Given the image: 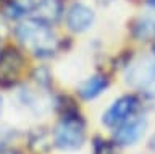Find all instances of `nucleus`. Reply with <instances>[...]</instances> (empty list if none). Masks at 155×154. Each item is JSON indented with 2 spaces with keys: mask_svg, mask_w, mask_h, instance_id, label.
<instances>
[{
  "mask_svg": "<svg viewBox=\"0 0 155 154\" xmlns=\"http://www.w3.org/2000/svg\"><path fill=\"white\" fill-rule=\"evenodd\" d=\"M16 36L21 44L31 49L36 55L48 57L55 49V39H53L52 29L47 23L41 20H31L16 28Z\"/></svg>",
  "mask_w": 155,
  "mask_h": 154,
  "instance_id": "obj_1",
  "label": "nucleus"
},
{
  "mask_svg": "<svg viewBox=\"0 0 155 154\" xmlns=\"http://www.w3.org/2000/svg\"><path fill=\"white\" fill-rule=\"evenodd\" d=\"M55 144L60 149L73 151L84 143V122L76 114H65L55 128Z\"/></svg>",
  "mask_w": 155,
  "mask_h": 154,
  "instance_id": "obj_2",
  "label": "nucleus"
},
{
  "mask_svg": "<svg viewBox=\"0 0 155 154\" xmlns=\"http://www.w3.org/2000/svg\"><path fill=\"white\" fill-rule=\"evenodd\" d=\"M24 67V57L21 52L7 47L0 52V84L10 86L19 78Z\"/></svg>",
  "mask_w": 155,
  "mask_h": 154,
  "instance_id": "obj_3",
  "label": "nucleus"
},
{
  "mask_svg": "<svg viewBox=\"0 0 155 154\" xmlns=\"http://www.w3.org/2000/svg\"><path fill=\"white\" fill-rule=\"evenodd\" d=\"M129 81L149 98L155 96V63L152 60H140L129 71Z\"/></svg>",
  "mask_w": 155,
  "mask_h": 154,
  "instance_id": "obj_4",
  "label": "nucleus"
},
{
  "mask_svg": "<svg viewBox=\"0 0 155 154\" xmlns=\"http://www.w3.org/2000/svg\"><path fill=\"white\" fill-rule=\"evenodd\" d=\"M136 109H137V99L134 96H123L110 105L102 120L107 127H118L126 120H129Z\"/></svg>",
  "mask_w": 155,
  "mask_h": 154,
  "instance_id": "obj_5",
  "label": "nucleus"
},
{
  "mask_svg": "<svg viewBox=\"0 0 155 154\" xmlns=\"http://www.w3.org/2000/svg\"><path fill=\"white\" fill-rule=\"evenodd\" d=\"M94 12L92 8H89L84 3H74L66 15V25L71 31L74 33H82L86 29H89L94 23Z\"/></svg>",
  "mask_w": 155,
  "mask_h": 154,
  "instance_id": "obj_6",
  "label": "nucleus"
},
{
  "mask_svg": "<svg viewBox=\"0 0 155 154\" xmlns=\"http://www.w3.org/2000/svg\"><path fill=\"white\" fill-rule=\"evenodd\" d=\"M145 120L142 118H134V120H126L121 125H118L115 132V141L121 146H128L139 141V138L145 132Z\"/></svg>",
  "mask_w": 155,
  "mask_h": 154,
  "instance_id": "obj_7",
  "label": "nucleus"
},
{
  "mask_svg": "<svg viewBox=\"0 0 155 154\" xmlns=\"http://www.w3.org/2000/svg\"><path fill=\"white\" fill-rule=\"evenodd\" d=\"M37 20H41L47 25L57 23L61 18L63 13V3L61 0H39L36 5Z\"/></svg>",
  "mask_w": 155,
  "mask_h": 154,
  "instance_id": "obj_8",
  "label": "nucleus"
},
{
  "mask_svg": "<svg viewBox=\"0 0 155 154\" xmlns=\"http://www.w3.org/2000/svg\"><path fill=\"white\" fill-rule=\"evenodd\" d=\"M107 86H108V80L102 75H95V76H92V78L86 80L84 83L81 84L79 94H81L82 99L89 101V99H94L99 94H102L107 89Z\"/></svg>",
  "mask_w": 155,
  "mask_h": 154,
  "instance_id": "obj_9",
  "label": "nucleus"
},
{
  "mask_svg": "<svg viewBox=\"0 0 155 154\" xmlns=\"http://www.w3.org/2000/svg\"><path fill=\"white\" fill-rule=\"evenodd\" d=\"M34 8V0H8V10L15 16H21Z\"/></svg>",
  "mask_w": 155,
  "mask_h": 154,
  "instance_id": "obj_10",
  "label": "nucleus"
},
{
  "mask_svg": "<svg viewBox=\"0 0 155 154\" xmlns=\"http://www.w3.org/2000/svg\"><path fill=\"white\" fill-rule=\"evenodd\" d=\"M136 36L140 39H152L155 37V21L153 20H142L136 26Z\"/></svg>",
  "mask_w": 155,
  "mask_h": 154,
  "instance_id": "obj_11",
  "label": "nucleus"
},
{
  "mask_svg": "<svg viewBox=\"0 0 155 154\" xmlns=\"http://www.w3.org/2000/svg\"><path fill=\"white\" fill-rule=\"evenodd\" d=\"M94 151H95V154H116V148L113 143L97 138L94 141Z\"/></svg>",
  "mask_w": 155,
  "mask_h": 154,
  "instance_id": "obj_12",
  "label": "nucleus"
},
{
  "mask_svg": "<svg viewBox=\"0 0 155 154\" xmlns=\"http://www.w3.org/2000/svg\"><path fill=\"white\" fill-rule=\"evenodd\" d=\"M150 149H152V151H155V135L150 138Z\"/></svg>",
  "mask_w": 155,
  "mask_h": 154,
  "instance_id": "obj_13",
  "label": "nucleus"
},
{
  "mask_svg": "<svg viewBox=\"0 0 155 154\" xmlns=\"http://www.w3.org/2000/svg\"><path fill=\"white\" fill-rule=\"evenodd\" d=\"M0 112H2V98H0Z\"/></svg>",
  "mask_w": 155,
  "mask_h": 154,
  "instance_id": "obj_14",
  "label": "nucleus"
},
{
  "mask_svg": "<svg viewBox=\"0 0 155 154\" xmlns=\"http://www.w3.org/2000/svg\"><path fill=\"white\" fill-rule=\"evenodd\" d=\"M153 55H155V46H153Z\"/></svg>",
  "mask_w": 155,
  "mask_h": 154,
  "instance_id": "obj_15",
  "label": "nucleus"
},
{
  "mask_svg": "<svg viewBox=\"0 0 155 154\" xmlns=\"http://www.w3.org/2000/svg\"><path fill=\"white\" fill-rule=\"evenodd\" d=\"M10 154H15V152H10Z\"/></svg>",
  "mask_w": 155,
  "mask_h": 154,
  "instance_id": "obj_16",
  "label": "nucleus"
}]
</instances>
